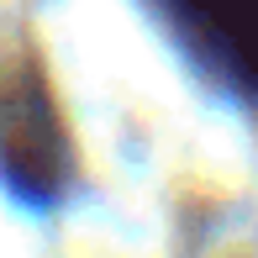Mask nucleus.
I'll use <instances>...</instances> for the list:
<instances>
[{"instance_id": "nucleus-1", "label": "nucleus", "mask_w": 258, "mask_h": 258, "mask_svg": "<svg viewBox=\"0 0 258 258\" xmlns=\"http://www.w3.org/2000/svg\"><path fill=\"white\" fill-rule=\"evenodd\" d=\"M169 16L221 85L258 95V0H169Z\"/></svg>"}]
</instances>
